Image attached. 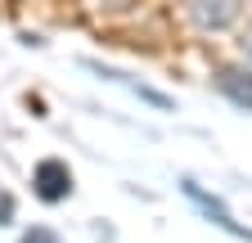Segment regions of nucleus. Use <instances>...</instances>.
<instances>
[{
  "mask_svg": "<svg viewBox=\"0 0 252 243\" xmlns=\"http://www.w3.org/2000/svg\"><path fill=\"white\" fill-rule=\"evenodd\" d=\"M32 194L41 203H63L72 194V167L63 158H41L32 167Z\"/></svg>",
  "mask_w": 252,
  "mask_h": 243,
  "instance_id": "nucleus-1",
  "label": "nucleus"
},
{
  "mask_svg": "<svg viewBox=\"0 0 252 243\" xmlns=\"http://www.w3.org/2000/svg\"><path fill=\"white\" fill-rule=\"evenodd\" d=\"M185 18L194 32H225L239 18V0H185Z\"/></svg>",
  "mask_w": 252,
  "mask_h": 243,
  "instance_id": "nucleus-2",
  "label": "nucleus"
},
{
  "mask_svg": "<svg viewBox=\"0 0 252 243\" xmlns=\"http://www.w3.org/2000/svg\"><path fill=\"white\" fill-rule=\"evenodd\" d=\"M23 243H59L50 230H32V234H23Z\"/></svg>",
  "mask_w": 252,
  "mask_h": 243,
  "instance_id": "nucleus-6",
  "label": "nucleus"
},
{
  "mask_svg": "<svg viewBox=\"0 0 252 243\" xmlns=\"http://www.w3.org/2000/svg\"><path fill=\"white\" fill-rule=\"evenodd\" d=\"M90 72H99L104 81H117V86H126V90H131V95H140L144 104H153L158 113H171L176 104H171V95H162V90H153V86H144V81H135L131 72H122V68H108V63H86Z\"/></svg>",
  "mask_w": 252,
  "mask_h": 243,
  "instance_id": "nucleus-4",
  "label": "nucleus"
},
{
  "mask_svg": "<svg viewBox=\"0 0 252 243\" xmlns=\"http://www.w3.org/2000/svg\"><path fill=\"white\" fill-rule=\"evenodd\" d=\"M212 86H216L234 108H248V113H252V68L216 63V68H212Z\"/></svg>",
  "mask_w": 252,
  "mask_h": 243,
  "instance_id": "nucleus-3",
  "label": "nucleus"
},
{
  "mask_svg": "<svg viewBox=\"0 0 252 243\" xmlns=\"http://www.w3.org/2000/svg\"><path fill=\"white\" fill-rule=\"evenodd\" d=\"M239 54H243V63H252V27H243V36H239Z\"/></svg>",
  "mask_w": 252,
  "mask_h": 243,
  "instance_id": "nucleus-5",
  "label": "nucleus"
}]
</instances>
